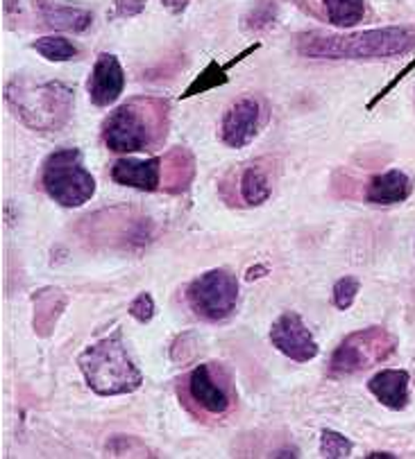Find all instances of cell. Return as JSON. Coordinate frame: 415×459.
<instances>
[{
	"label": "cell",
	"instance_id": "obj_1",
	"mask_svg": "<svg viewBox=\"0 0 415 459\" xmlns=\"http://www.w3.org/2000/svg\"><path fill=\"white\" fill-rule=\"evenodd\" d=\"M415 48V28L391 25V28L363 30V32L334 34L309 30L296 37L297 55L306 59H330V62H377L400 59Z\"/></svg>",
	"mask_w": 415,
	"mask_h": 459
},
{
	"label": "cell",
	"instance_id": "obj_2",
	"mask_svg": "<svg viewBox=\"0 0 415 459\" xmlns=\"http://www.w3.org/2000/svg\"><path fill=\"white\" fill-rule=\"evenodd\" d=\"M171 127V105L162 98H129L102 120L101 138L114 154L153 152L163 145Z\"/></svg>",
	"mask_w": 415,
	"mask_h": 459
},
{
	"label": "cell",
	"instance_id": "obj_3",
	"mask_svg": "<svg viewBox=\"0 0 415 459\" xmlns=\"http://www.w3.org/2000/svg\"><path fill=\"white\" fill-rule=\"evenodd\" d=\"M3 95L12 114L32 132H59L73 118L75 91L59 80L16 75Z\"/></svg>",
	"mask_w": 415,
	"mask_h": 459
},
{
	"label": "cell",
	"instance_id": "obj_4",
	"mask_svg": "<svg viewBox=\"0 0 415 459\" xmlns=\"http://www.w3.org/2000/svg\"><path fill=\"white\" fill-rule=\"evenodd\" d=\"M177 398L196 421L216 426L227 421L239 405L234 374L223 362H202L175 385Z\"/></svg>",
	"mask_w": 415,
	"mask_h": 459
},
{
	"label": "cell",
	"instance_id": "obj_5",
	"mask_svg": "<svg viewBox=\"0 0 415 459\" xmlns=\"http://www.w3.org/2000/svg\"><path fill=\"white\" fill-rule=\"evenodd\" d=\"M77 367L89 389H93L98 396L132 394L144 385V374L129 358L119 331L105 340H98L96 344L86 346L77 358Z\"/></svg>",
	"mask_w": 415,
	"mask_h": 459
},
{
	"label": "cell",
	"instance_id": "obj_6",
	"mask_svg": "<svg viewBox=\"0 0 415 459\" xmlns=\"http://www.w3.org/2000/svg\"><path fill=\"white\" fill-rule=\"evenodd\" d=\"M41 188L64 209H80L96 195V179L82 163L77 147L55 150L41 166Z\"/></svg>",
	"mask_w": 415,
	"mask_h": 459
},
{
	"label": "cell",
	"instance_id": "obj_7",
	"mask_svg": "<svg viewBox=\"0 0 415 459\" xmlns=\"http://www.w3.org/2000/svg\"><path fill=\"white\" fill-rule=\"evenodd\" d=\"M397 335L384 326H367L349 333L334 349L327 365L330 378H348L382 365L397 351Z\"/></svg>",
	"mask_w": 415,
	"mask_h": 459
},
{
	"label": "cell",
	"instance_id": "obj_8",
	"mask_svg": "<svg viewBox=\"0 0 415 459\" xmlns=\"http://www.w3.org/2000/svg\"><path fill=\"white\" fill-rule=\"evenodd\" d=\"M187 303L202 322H225L239 306V279L225 267L202 272L187 285Z\"/></svg>",
	"mask_w": 415,
	"mask_h": 459
},
{
	"label": "cell",
	"instance_id": "obj_9",
	"mask_svg": "<svg viewBox=\"0 0 415 459\" xmlns=\"http://www.w3.org/2000/svg\"><path fill=\"white\" fill-rule=\"evenodd\" d=\"M268 109L263 100L248 93L236 98L220 120V141L232 150L250 145L259 136L261 127L266 125Z\"/></svg>",
	"mask_w": 415,
	"mask_h": 459
},
{
	"label": "cell",
	"instance_id": "obj_10",
	"mask_svg": "<svg viewBox=\"0 0 415 459\" xmlns=\"http://www.w3.org/2000/svg\"><path fill=\"white\" fill-rule=\"evenodd\" d=\"M270 342L279 353L293 362H311L318 358L320 346L302 317L293 310H287L272 322Z\"/></svg>",
	"mask_w": 415,
	"mask_h": 459
},
{
	"label": "cell",
	"instance_id": "obj_11",
	"mask_svg": "<svg viewBox=\"0 0 415 459\" xmlns=\"http://www.w3.org/2000/svg\"><path fill=\"white\" fill-rule=\"evenodd\" d=\"M91 102L101 109L111 107L125 91V71L120 66L119 57L111 53L98 55L96 64L91 68V75L86 80Z\"/></svg>",
	"mask_w": 415,
	"mask_h": 459
},
{
	"label": "cell",
	"instance_id": "obj_12",
	"mask_svg": "<svg viewBox=\"0 0 415 459\" xmlns=\"http://www.w3.org/2000/svg\"><path fill=\"white\" fill-rule=\"evenodd\" d=\"M110 177L114 184L125 188L157 193L162 190V157L116 159L110 168Z\"/></svg>",
	"mask_w": 415,
	"mask_h": 459
},
{
	"label": "cell",
	"instance_id": "obj_13",
	"mask_svg": "<svg viewBox=\"0 0 415 459\" xmlns=\"http://www.w3.org/2000/svg\"><path fill=\"white\" fill-rule=\"evenodd\" d=\"M411 193H413V179L404 170L393 168L367 179L363 202L370 206H395V204L406 202Z\"/></svg>",
	"mask_w": 415,
	"mask_h": 459
},
{
	"label": "cell",
	"instance_id": "obj_14",
	"mask_svg": "<svg viewBox=\"0 0 415 459\" xmlns=\"http://www.w3.org/2000/svg\"><path fill=\"white\" fill-rule=\"evenodd\" d=\"M34 10L43 25L59 30V32L80 34L86 32L93 23V14L84 7L66 5L62 0H34Z\"/></svg>",
	"mask_w": 415,
	"mask_h": 459
},
{
	"label": "cell",
	"instance_id": "obj_15",
	"mask_svg": "<svg viewBox=\"0 0 415 459\" xmlns=\"http://www.w3.org/2000/svg\"><path fill=\"white\" fill-rule=\"evenodd\" d=\"M367 392L373 394L384 407L402 412L411 401V376L404 369H384L367 380Z\"/></svg>",
	"mask_w": 415,
	"mask_h": 459
},
{
	"label": "cell",
	"instance_id": "obj_16",
	"mask_svg": "<svg viewBox=\"0 0 415 459\" xmlns=\"http://www.w3.org/2000/svg\"><path fill=\"white\" fill-rule=\"evenodd\" d=\"M196 179V157L184 145L171 147L162 154V190L171 195L187 193Z\"/></svg>",
	"mask_w": 415,
	"mask_h": 459
},
{
	"label": "cell",
	"instance_id": "obj_17",
	"mask_svg": "<svg viewBox=\"0 0 415 459\" xmlns=\"http://www.w3.org/2000/svg\"><path fill=\"white\" fill-rule=\"evenodd\" d=\"M68 306V297L59 288H41L32 294V328L39 337H50Z\"/></svg>",
	"mask_w": 415,
	"mask_h": 459
},
{
	"label": "cell",
	"instance_id": "obj_18",
	"mask_svg": "<svg viewBox=\"0 0 415 459\" xmlns=\"http://www.w3.org/2000/svg\"><path fill=\"white\" fill-rule=\"evenodd\" d=\"M272 195V181L270 172L261 161H254L245 166L239 175V197L245 206H261L270 199Z\"/></svg>",
	"mask_w": 415,
	"mask_h": 459
},
{
	"label": "cell",
	"instance_id": "obj_19",
	"mask_svg": "<svg viewBox=\"0 0 415 459\" xmlns=\"http://www.w3.org/2000/svg\"><path fill=\"white\" fill-rule=\"evenodd\" d=\"M327 21L336 28L349 30L366 16V0H322Z\"/></svg>",
	"mask_w": 415,
	"mask_h": 459
},
{
	"label": "cell",
	"instance_id": "obj_20",
	"mask_svg": "<svg viewBox=\"0 0 415 459\" xmlns=\"http://www.w3.org/2000/svg\"><path fill=\"white\" fill-rule=\"evenodd\" d=\"M229 82L227 75V66L218 62H209L205 68L200 71V75L187 86V91L180 95V100H189V98H196V95L207 93V91H214L218 86H225Z\"/></svg>",
	"mask_w": 415,
	"mask_h": 459
},
{
	"label": "cell",
	"instance_id": "obj_21",
	"mask_svg": "<svg viewBox=\"0 0 415 459\" xmlns=\"http://www.w3.org/2000/svg\"><path fill=\"white\" fill-rule=\"evenodd\" d=\"M277 16V0H252L250 10L243 16V30L245 32H266V30L275 28Z\"/></svg>",
	"mask_w": 415,
	"mask_h": 459
},
{
	"label": "cell",
	"instance_id": "obj_22",
	"mask_svg": "<svg viewBox=\"0 0 415 459\" xmlns=\"http://www.w3.org/2000/svg\"><path fill=\"white\" fill-rule=\"evenodd\" d=\"M32 48L49 62L62 64L77 57V46L64 37H41L32 43Z\"/></svg>",
	"mask_w": 415,
	"mask_h": 459
},
{
	"label": "cell",
	"instance_id": "obj_23",
	"mask_svg": "<svg viewBox=\"0 0 415 459\" xmlns=\"http://www.w3.org/2000/svg\"><path fill=\"white\" fill-rule=\"evenodd\" d=\"M352 441L336 430L320 432V455L327 459H345L352 455Z\"/></svg>",
	"mask_w": 415,
	"mask_h": 459
},
{
	"label": "cell",
	"instance_id": "obj_24",
	"mask_svg": "<svg viewBox=\"0 0 415 459\" xmlns=\"http://www.w3.org/2000/svg\"><path fill=\"white\" fill-rule=\"evenodd\" d=\"M107 453H110L111 457H155L137 437L129 435L111 437V441L107 444Z\"/></svg>",
	"mask_w": 415,
	"mask_h": 459
},
{
	"label": "cell",
	"instance_id": "obj_25",
	"mask_svg": "<svg viewBox=\"0 0 415 459\" xmlns=\"http://www.w3.org/2000/svg\"><path fill=\"white\" fill-rule=\"evenodd\" d=\"M358 292H361V281L357 276H343L334 283V290H331V301L339 310L352 308V303L357 301Z\"/></svg>",
	"mask_w": 415,
	"mask_h": 459
},
{
	"label": "cell",
	"instance_id": "obj_26",
	"mask_svg": "<svg viewBox=\"0 0 415 459\" xmlns=\"http://www.w3.org/2000/svg\"><path fill=\"white\" fill-rule=\"evenodd\" d=\"M129 317L137 319L138 324H150L155 317V301H153V294L150 292H141L132 299L129 303Z\"/></svg>",
	"mask_w": 415,
	"mask_h": 459
},
{
	"label": "cell",
	"instance_id": "obj_27",
	"mask_svg": "<svg viewBox=\"0 0 415 459\" xmlns=\"http://www.w3.org/2000/svg\"><path fill=\"white\" fill-rule=\"evenodd\" d=\"M146 10V0H114V19H132Z\"/></svg>",
	"mask_w": 415,
	"mask_h": 459
},
{
	"label": "cell",
	"instance_id": "obj_28",
	"mask_svg": "<svg viewBox=\"0 0 415 459\" xmlns=\"http://www.w3.org/2000/svg\"><path fill=\"white\" fill-rule=\"evenodd\" d=\"M411 71H415V57L413 59H411V62L409 64H406V66L404 68H402V71L400 73H397V75L395 77H393V80L391 82H388V84L386 86H384V89L382 91H379V93L377 95H375V98L373 100H370V102H367V109H375V107H377L379 105V102H382V100L384 98H386V95L388 93H391V91L393 89H395V86L397 84H400V82L402 80H404V77L406 75H409V73Z\"/></svg>",
	"mask_w": 415,
	"mask_h": 459
},
{
	"label": "cell",
	"instance_id": "obj_29",
	"mask_svg": "<svg viewBox=\"0 0 415 459\" xmlns=\"http://www.w3.org/2000/svg\"><path fill=\"white\" fill-rule=\"evenodd\" d=\"M189 3H191V0H162V5L175 16L184 14V12H187V7H189Z\"/></svg>",
	"mask_w": 415,
	"mask_h": 459
},
{
	"label": "cell",
	"instance_id": "obj_30",
	"mask_svg": "<svg viewBox=\"0 0 415 459\" xmlns=\"http://www.w3.org/2000/svg\"><path fill=\"white\" fill-rule=\"evenodd\" d=\"M263 274H268V267L257 265V267H250L248 274H245V279H248V281H254V279H259V276H263Z\"/></svg>",
	"mask_w": 415,
	"mask_h": 459
},
{
	"label": "cell",
	"instance_id": "obj_31",
	"mask_svg": "<svg viewBox=\"0 0 415 459\" xmlns=\"http://www.w3.org/2000/svg\"><path fill=\"white\" fill-rule=\"evenodd\" d=\"M366 457H367V459H395L397 455H393V453H384V450H382V453H379V450H375V453H367Z\"/></svg>",
	"mask_w": 415,
	"mask_h": 459
}]
</instances>
